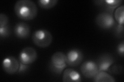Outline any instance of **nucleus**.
<instances>
[{
  "label": "nucleus",
  "instance_id": "nucleus-11",
  "mask_svg": "<svg viewBox=\"0 0 124 82\" xmlns=\"http://www.w3.org/2000/svg\"><path fill=\"white\" fill-rule=\"evenodd\" d=\"M63 81L64 82H80L82 77L80 73L77 70L69 68L64 70L63 75Z\"/></svg>",
  "mask_w": 124,
  "mask_h": 82
},
{
  "label": "nucleus",
  "instance_id": "nucleus-13",
  "mask_svg": "<svg viewBox=\"0 0 124 82\" xmlns=\"http://www.w3.org/2000/svg\"><path fill=\"white\" fill-rule=\"evenodd\" d=\"M94 81L96 82H115L114 78L105 71H99L94 77Z\"/></svg>",
  "mask_w": 124,
  "mask_h": 82
},
{
  "label": "nucleus",
  "instance_id": "nucleus-21",
  "mask_svg": "<svg viewBox=\"0 0 124 82\" xmlns=\"http://www.w3.org/2000/svg\"><path fill=\"white\" fill-rule=\"evenodd\" d=\"M117 52L120 56L122 57L124 56V42L122 41L117 46Z\"/></svg>",
  "mask_w": 124,
  "mask_h": 82
},
{
  "label": "nucleus",
  "instance_id": "nucleus-1",
  "mask_svg": "<svg viewBox=\"0 0 124 82\" xmlns=\"http://www.w3.org/2000/svg\"><path fill=\"white\" fill-rule=\"evenodd\" d=\"M14 10L17 16L22 19L30 21L35 18L38 9L36 5L31 0H19L15 3Z\"/></svg>",
  "mask_w": 124,
  "mask_h": 82
},
{
  "label": "nucleus",
  "instance_id": "nucleus-3",
  "mask_svg": "<svg viewBox=\"0 0 124 82\" xmlns=\"http://www.w3.org/2000/svg\"><path fill=\"white\" fill-rule=\"evenodd\" d=\"M32 38L34 43L41 48H46L49 46L53 39L51 33L45 29L36 30L33 33Z\"/></svg>",
  "mask_w": 124,
  "mask_h": 82
},
{
  "label": "nucleus",
  "instance_id": "nucleus-12",
  "mask_svg": "<svg viewBox=\"0 0 124 82\" xmlns=\"http://www.w3.org/2000/svg\"><path fill=\"white\" fill-rule=\"evenodd\" d=\"M122 3V0H103L101 6L104 8L106 12L113 14L114 10L116 8L121 6Z\"/></svg>",
  "mask_w": 124,
  "mask_h": 82
},
{
  "label": "nucleus",
  "instance_id": "nucleus-10",
  "mask_svg": "<svg viewBox=\"0 0 124 82\" xmlns=\"http://www.w3.org/2000/svg\"><path fill=\"white\" fill-rule=\"evenodd\" d=\"M31 29L28 24L24 22H19L14 27V33L17 38L21 39L28 38L30 35Z\"/></svg>",
  "mask_w": 124,
  "mask_h": 82
},
{
  "label": "nucleus",
  "instance_id": "nucleus-15",
  "mask_svg": "<svg viewBox=\"0 0 124 82\" xmlns=\"http://www.w3.org/2000/svg\"><path fill=\"white\" fill-rule=\"evenodd\" d=\"M58 3L57 0H39L37 1L38 5L44 9H51Z\"/></svg>",
  "mask_w": 124,
  "mask_h": 82
},
{
  "label": "nucleus",
  "instance_id": "nucleus-5",
  "mask_svg": "<svg viewBox=\"0 0 124 82\" xmlns=\"http://www.w3.org/2000/svg\"><path fill=\"white\" fill-rule=\"evenodd\" d=\"M37 58L36 50L33 47H27L23 48L19 56V62L21 63L30 65L35 62Z\"/></svg>",
  "mask_w": 124,
  "mask_h": 82
},
{
  "label": "nucleus",
  "instance_id": "nucleus-4",
  "mask_svg": "<svg viewBox=\"0 0 124 82\" xmlns=\"http://www.w3.org/2000/svg\"><path fill=\"white\" fill-rule=\"evenodd\" d=\"M95 22L100 28L103 29H109L116 25L113 14L107 12L99 13L96 16Z\"/></svg>",
  "mask_w": 124,
  "mask_h": 82
},
{
  "label": "nucleus",
  "instance_id": "nucleus-18",
  "mask_svg": "<svg viewBox=\"0 0 124 82\" xmlns=\"http://www.w3.org/2000/svg\"><path fill=\"white\" fill-rule=\"evenodd\" d=\"M122 67L121 65H115L112 66L111 68H109L108 71L114 75H120L122 73Z\"/></svg>",
  "mask_w": 124,
  "mask_h": 82
},
{
  "label": "nucleus",
  "instance_id": "nucleus-8",
  "mask_svg": "<svg viewBox=\"0 0 124 82\" xmlns=\"http://www.w3.org/2000/svg\"><path fill=\"white\" fill-rule=\"evenodd\" d=\"M67 64L71 67H76L80 65L83 60V54L78 49L70 50L66 54Z\"/></svg>",
  "mask_w": 124,
  "mask_h": 82
},
{
  "label": "nucleus",
  "instance_id": "nucleus-6",
  "mask_svg": "<svg viewBox=\"0 0 124 82\" xmlns=\"http://www.w3.org/2000/svg\"><path fill=\"white\" fill-rule=\"evenodd\" d=\"M82 75L88 79H92L99 72L98 66L96 63L91 60L83 62L80 67Z\"/></svg>",
  "mask_w": 124,
  "mask_h": 82
},
{
  "label": "nucleus",
  "instance_id": "nucleus-14",
  "mask_svg": "<svg viewBox=\"0 0 124 82\" xmlns=\"http://www.w3.org/2000/svg\"><path fill=\"white\" fill-rule=\"evenodd\" d=\"M114 18L118 24L124 25V6L122 5L116 9L114 13Z\"/></svg>",
  "mask_w": 124,
  "mask_h": 82
},
{
  "label": "nucleus",
  "instance_id": "nucleus-9",
  "mask_svg": "<svg viewBox=\"0 0 124 82\" xmlns=\"http://www.w3.org/2000/svg\"><path fill=\"white\" fill-rule=\"evenodd\" d=\"M114 63V59L111 54L104 53L99 56L97 60L99 71H108L111 66Z\"/></svg>",
  "mask_w": 124,
  "mask_h": 82
},
{
  "label": "nucleus",
  "instance_id": "nucleus-17",
  "mask_svg": "<svg viewBox=\"0 0 124 82\" xmlns=\"http://www.w3.org/2000/svg\"><path fill=\"white\" fill-rule=\"evenodd\" d=\"M11 33L10 27L7 25L4 27H0V36L1 38H4L9 36Z\"/></svg>",
  "mask_w": 124,
  "mask_h": 82
},
{
  "label": "nucleus",
  "instance_id": "nucleus-7",
  "mask_svg": "<svg viewBox=\"0 0 124 82\" xmlns=\"http://www.w3.org/2000/svg\"><path fill=\"white\" fill-rule=\"evenodd\" d=\"M20 63L15 57L9 56L5 57L2 62V67L4 71L9 75L17 73Z\"/></svg>",
  "mask_w": 124,
  "mask_h": 82
},
{
  "label": "nucleus",
  "instance_id": "nucleus-22",
  "mask_svg": "<svg viewBox=\"0 0 124 82\" xmlns=\"http://www.w3.org/2000/svg\"><path fill=\"white\" fill-rule=\"evenodd\" d=\"M94 2L96 4V5L98 6H102L103 2V0H98V1H95Z\"/></svg>",
  "mask_w": 124,
  "mask_h": 82
},
{
  "label": "nucleus",
  "instance_id": "nucleus-16",
  "mask_svg": "<svg viewBox=\"0 0 124 82\" xmlns=\"http://www.w3.org/2000/svg\"><path fill=\"white\" fill-rule=\"evenodd\" d=\"M124 25L121 24H116L114 26V32L115 36L121 38L124 37Z\"/></svg>",
  "mask_w": 124,
  "mask_h": 82
},
{
  "label": "nucleus",
  "instance_id": "nucleus-2",
  "mask_svg": "<svg viewBox=\"0 0 124 82\" xmlns=\"http://www.w3.org/2000/svg\"><path fill=\"white\" fill-rule=\"evenodd\" d=\"M67 65L66 55L63 52L58 51L53 53L51 56L49 68L53 73L61 75L66 68Z\"/></svg>",
  "mask_w": 124,
  "mask_h": 82
},
{
  "label": "nucleus",
  "instance_id": "nucleus-19",
  "mask_svg": "<svg viewBox=\"0 0 124 82\" xmlns=\"http://www.w3.org/2000/svg\"><path fill=\"white\" fill-rule=\"evenodd\" d=\"M8 21V18L6 14L2 13L0 14V27L7 26Z\"/></svg>",
  "mask_w": 124,
  "mask_h": 82
},
{
  "label": "nucleus",
  "instance_id": "nucleus-20",
  "mask_svg": "<svg viewBox=\"0 0 124 82\" xmlns=\"http://www.w3.org/2000/svg\"><path fill=\"white\" fill-rule=\"evenodd\" d=\"M30 68V66L29 65H26L23 64L21 62H20V64H19V67L18 69V71L17 73L20 74V73H24L26 71H28V70Z\"/></svg>",
  "mask_w": 124,
  "mask_h": 82
}]
</instances>
